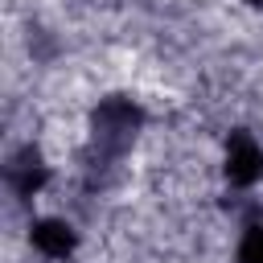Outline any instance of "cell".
Segmentation results:
<instances>
[{
    "label": "cell",
    "mask_w": 263,
    "mask_h": 263,
    "mask_svg": "<svg viewBox=\"0 0 263 263\" xmlns=\"http://www.w3.org/2000/svg\"><path fill=\"white\" fill-rule=\"evenodd\" d=\"M140 123H144V111H140L132 99H123V95L103 99V103L95 107V115H90V144H95V152L119 160V156L132 148Z\"/></svg>",
    "instance_id": "obj_1"
},
{
    "label": "cell",
    "mask_w": 263,
    "mask_h": 263,
    "mask_svg": "<svg viewBox=\"0 0 263 263\" xmlns=\"http://www.w3.org/2000/svg\"><path fill=\"white\" fill-rule=\"evenodd\" d=\"M45 181H49V168H45V160H41V152H37L33 144H25V148H16V152L8 156V164H4V185L12 189V197L29 201Z\"/></svg>",
    "instance_id": "obj_2"
},
{
    "label": "cell",
    "mask_w": 263,
    "mask_h": 263,
    "mask_svg": "<svg viewBox=\"0 0 263 263\" xmlns=\"http://www.w3.org/2000/svg\"><path fill=\"white\" fill-rule=\"evenodd\" d=\"M226 177L238 189H247V185H255L263 177V148L247 132H230V144H226Z\"/></svg>",
    "instance_id": "obj_3"
},
{
    "label": "cell",
    "mask_w": 263,
    "mask_h": 263,
    "mask_svg": "<svg viewBox=\"0 0 263 263\" xmlns=\"http://www.w3.org/2000/svg\"><path fill=\"white\" fill-rule=\"evenodd\" d=\"M29 238H33V247L41 251V255H49V259H66L70 251H74V230L66 226V222H58V218H45V222H37L33 230H29Z\"/></svg>",
    "instance_id": "obj_4"
},
{
    "label": "cell",
    "mask_w": 263,
    "mask_h": 263,
    "mask_svg": "<svg viewBox=\"0 0 263 263\" xmlns=\"http://www.w3.org/2000/svg\"><path fill=\"white\" fill-rule=\"evenodd\" d=\"M238 263H263V226H251L242 247H238Z\"/></svg>",
    "instance_id": "obj_5"
},
{
    "label": "cell",
    "mask_w": 263,
    "mask_h": 263,
    "mask_svg": "<svg viewBox=\"0 0 263 263\" xmlns=\"http://www.w3.org/2000/svg\"><path fill=\"white\" fill-rule=\"evenodd\" d=\"M247 4H255V8H263V0H247Z\"/></svg>",
    "instance_id": "obj_6"
}]
</instances>
